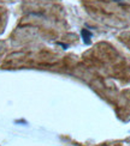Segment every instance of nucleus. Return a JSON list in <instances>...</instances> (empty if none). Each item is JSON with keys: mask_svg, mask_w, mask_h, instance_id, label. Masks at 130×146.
I'll list each match as a JSON object with an SVG mask.
<instances>
[{"mask_svg": "<svg viewBox=\"0 0 130 146\" xmlns=\"http://www.w3.org/2000/svg\"><path fill=\"white\" fill-rule=\"evenodd\" d=\"M81 35H82V37H83V40H84L86 43H89V40H90V37H92V34L88 31V30L83 29L82 31H81Z\"/></svg>", "mask_w": 130, "mask_h": 146, "instance_id": "f257e3e1", "label": "nucleus"}]
</instances>
